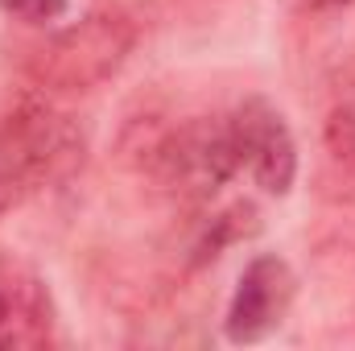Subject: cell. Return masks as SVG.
<instances>
[{
	"label": "cell",
	"instance_id": "obj_1",
	"mask_svg": "<svg viewBox=\"0 0 355 351\" xmlns=\"http://www.w3.org/2000/svg\"><path fill=\"white\" fill-rule=\"evenodd\" d=\"M83 132L50 99H21L0 120V211L21 198L58 186L83 166Z\"/></svg>",
	"mask_w": 355,
	"mask_h": 351
},
{
	"label": "cell",
	"instance_id": "obj_2",
	"mask_svg": "<svg viewBox=\"0 0 355 351\" xmlns=\"http://www.w3.org/2000/svg\"><path fill=\"white\" fill-rule=\"evenodd\" d=\"M132 42H137V25L116 8H99L46 37V46H37L29 58V75L42 91H58V95L95 91L124 67Z\"/></svg>",
	"mask_w": 355,
	"mask_h": 351
},
{
	"label": "cell",
	"instance_id": "obj_3",
	"mask_svg": "<svg viewBox=\"0 0 355 351\" xmlns=\"http://www.w3.org/2000/svg\"><path fill=\"white\" fill-rule=\"evenodd\" d=\"M149 170L153 178L182 198H211L227 178L236 174V149L227 120L194 116L170 128L149 145Z\"/></svg>",
	"mask_w": 355,
	"mask_h": 351
},
{
	"label": "cell",
	"instance_id": "obj_4",
	"mask_svg": "<svg viewBox=\"0 0 355 351\" xmlns=\"http://www.w3.org/2000/svg\"><path fill=\"white\" fill-rule=\"evenodd\" d=\"M236 166L252 178L265 194H289L297 178V145L285 116L268 99H244L227 116Z\"/></svg>",
	"mask_w": 355,
	"mask_h": 351
},
{
	"label": "cell",
	"instance_id": "obj_5",
	"mask_svg": "<svg viewBox=\"0 0 355 351\" xmlns=\"http://www.w3.org/2000/svg\"><path fill=\"white\" fill-rule=\"evenodd\" d=\"M293 293H297V281H293V268L281 261V257H252L244 264L240 281H236V293H232V306H227V318H223V331L232 343H257L272 335L289 306H293Z\"/></svg>",
	"mask_w": 355,
	"mask_h": 351
},
{
	"label": "cell",
	"instance_id": "obj_6",
	"mask_svg": "<svg viewBox=\"0 0 355 351\" xmlns=\"http://www.w3.org/2000/svg\"><path fill=\"white\" fill-rule=\"evenodd\" d=\"M54 343V302L37 277H0V351H37Z\"/></svg>",
	"mask_w": 355,
	"mask_h": 351
},
{
	"label": "cell",
	"instance_id": "obj_7",
	"mask_svg": "<svg viewBox=\"0 0 355 351\" xmlns=\"http://www.w3.org/2000/svg\"><path fill=\"white\" fill-rule=\"evenodd\" d=\"M0 8L25 25H50L67 12V0H0Z\"/></svg>",
	"mask_w": 355,
	"mask_h": 351
}]
</instances>
